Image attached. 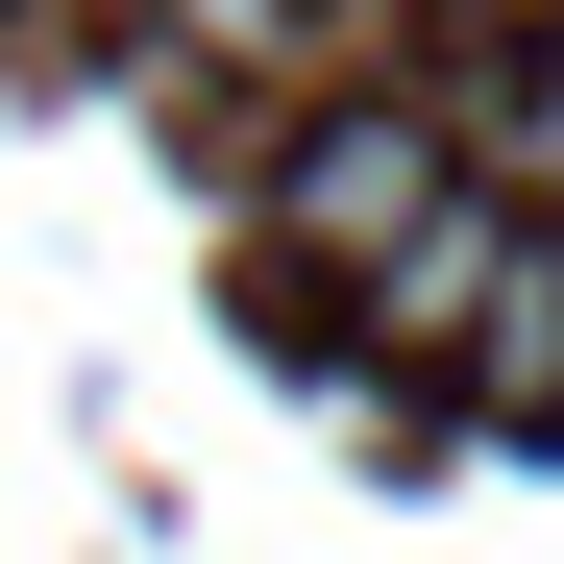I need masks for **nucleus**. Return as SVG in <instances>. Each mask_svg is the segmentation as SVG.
<instances>
[{
    "mask_svg": "<svg viewBox=\"0 0 564 564\" xmlns=\"http://www.w3.org/2000/svg\"><path fill=\"white\" fill-rule=\"evenodd\" d=\"M172 25H197V50H295L319 0H172Z\"/></svg>",
    "mask_w": 564,
    "mask_h": 564,
    "instance_id": "nucleus-3",
    "label": "nucleus"
},
{
    "mask_svg": "<svg viewBox=\"0 0 564 564\" xmlns=\"http://www.w3.org/2000/svg\"><path fill=\"white\" fill-rule=\"evenodd\" d=\"M516 172H564V25L516 50Z\"/></svg>",
    "mask_w": 564,
    "mask_h": 564,
    "instance_id": "nucleus-2",
    "label": "nucleus"
},
{
    "mask_svg": "<svg viewBox=\"0 0 564 564\" xmlns=\"http://www.w3.org/2000/svg\"><path fill=\"white\" fill-rule=\"evenodd\" d=\"M442 197H466V172H442V123L344 99V123H295V148H270V270H344V295H368V270H393Z\"/></svg>",
    "mask_w": 564,
    "mask_h": 564,
    "instance_id": "nucleus-1",
    "label": "nucleus"
}]
</instances>
